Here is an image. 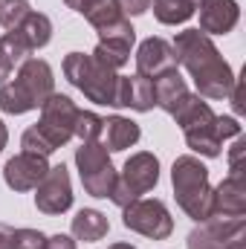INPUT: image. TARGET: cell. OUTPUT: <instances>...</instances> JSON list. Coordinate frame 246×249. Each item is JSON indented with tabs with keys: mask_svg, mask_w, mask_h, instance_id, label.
<instances>
[{
	"mask_svg": "<svg viewBox=\"0 0 246 249\" xmlns=\"http://www.w3.org/2000/svg\"><path fill=\"white\" fill-rule=\"evenodd\" d=\"M177 64H183L188 75L197 84V96L200 99H226L235 87V72L229 61L217 53V47L211 44V38L200 29H185L177 35V41L171 44Z\"/></svg>",
	"mask_w": 246,
	"mask_h": 249,
	"instance_id": "1",
	"label": "cell"
},
{
	"mask_svg": "<svg viewBox=\"0 0 246 249\" xmlns=\"http://www.w3.org/2000/svg\"><path fill=\"white\" fill-rule=\"evenodd\" d=\"M171 183H174V194H177V203L191 220H206L209 217V206H211V186H209V168L185 154L174 160V168H171Z\"/></svg>",
	"mask_w": 246,
	"mask_h": 249,
	"instance_id": "2",
	"label": "cell"
},
{
	"mask_svg": "<svg viewBox=\"0 0 246 249\" xmlns=\"http://www.w3.org/2000/svg\"><path fill=\"white\" fill-rule=\"evenodd\" d=\"M64 75L72 87H78L90 102L96 105H110L116 102V84H119V75L116 70L105 67L102 61H96L93 55H84V53H70L64 58Z\"/></svg>",
	"mask_w": 246,
	"mask_h": 249,
	"instance_id": "3",
	"label": "cell"
},
{
	"mask_svg": "<svg viewBox=\"0 0 246 249\" xmlns=\"http://www.w3.org/2000/svg\"><path fill=\"white\" fill-rule=\"evenodd\" d=\"M159 183V160L151 151H139L124 162L122 174L116 177V186L110 191V200L124 209L127 203L139 200L142 194H148L151 188Z\"/></svg>",
	"mask_w": 246,
	"mask_h": 249,
	"instance_id": "4",
	"label": "cell"
},
{
	"mask_svg": "<svg viewBox=\"0 0 246 249\" xmlns=\"http://www.w3.org/2000/svg\"><path fill=\"white\" fill-rule=\"evenodd\" d=\"M75 165H78V174H81V186L90 197H110L119 174L110 162L107 148L99 139L96 142H81V148H75Z\"/></svg>",
	"mask_w": 246,
	"mask_h": 249,
	"instance_id": "5",
	"label": "cell"
},
{
	"mask_svg": "<svg viewBox=\"0 0 246 249\" xmlns=\"http://www.w3.org/2000/svg\"><path fill=\"white\" fill-rule=\"evenodd\" d=\"M122 223L130 232H139L151 241H165L174 232V220L162 200H133L122 209Z\"/></svg>",
	"mask_w": 246,
	"mask_h": 249,
	"instance_id": "6",
	"label": "cell"
},
{
	"mask_svg": "<svg viewBox=\"0 0 246 249\" xmlns=\"http://www.w3.org/2000/svg\"><path fill=\"white\" fill-rule=\"evenodd\" d=\"M75 116H78V107L70 96H61V93H53L44 105H41V122H38V130L50 139V145L58 151L61 145L70 142L72 136V127H75Z\"/></svg>",
	"mask_w": 246,
	"mask_h": 249,
	"instance_id": "7",
	"label": "cell"
},
{
	"mask_svg": "<svg viewBox=\"0 0 246 249\" xmlns=\"http://www.w3.org/2000/svg\"><path fill=\"white\" fill-rule=\"evenodd\" d=\"M35 206L44 214H64L72 206V183L67 165H53L47 177L35 186Z\"/></svg>",
	"mask_w": 246,
	"mask_h": 249,
	"instance_id": "8",
	"label": "cell"
},
{
	"mask_svg": "<svg viewBox=\"0 0 246 249\" xmlns=\"http://www.w3.org/2000/svg\"><path fill=\"white\" fill-rule=\"evenodd\" d=\"M241 232H246L244 217H206L188 235L185 249H223L232 238H238Z\"/></svg>",
	"mask_w": 246,
	"mask_h": 249,
	"instance_id": "9",
	"label": "cell"
},
{
	"mask_svg": "<svg viewBox=\"0 0 246 249\" xmlns=\"http://www.w3.org/2000/svg\"><path fill=\"white\" fill-rule=\"evenodd\" d=\"M246 214V171L232 174L211 188V206H209V217H244Z\"/></svg>",
	"mask_w": 246,
	"mask_h": 249,
	"instance_id": "10",
	"label": "cell"
},
{
	"mask_svg": "<svg viewBox=\"0 0 246 249\" xmlns=\"http://www.w3.org/2000/svg\"><path fill=\"white\" fill-rule=\"evenodd\" d=\"M177 70V55H174V47L165 41V38H148L139 44L136 50V72L157 81L159 75Z\"/></svg>",
	"mask_w": 246,
	"mask_h": 249,
	"instance_id": "11",
	"label": "cell"
},
{
	"mask_svg": "<svg viewBox=\"0 0 246 249\" xmlns=\"http://www.w3.org/2000/svg\"><path fill=\"white\" fill-rule=\"evenodd\" d=\"M47 171H50L47 157H35V154H23L20 151L18 157H12L6 162L3 180H6V186L12 188V191H32L47 177Z\"/></svg>",
	"mask_w": 246,
	"mask_h": 249,
	"instance_id": "12",
	"label": "cell"
},
{
	"mask_svg": "<svg viewBox=\"0 0 246 249\" xmlns=\"http://www.w3.org/2000/svg\"><path fill=\"white\" fill-rule=\"evenodd\" d=\"M18 84L23 87V93L32 99L35 107H41L53 93H55V78H53V67L44 58H26L18 70Z\"/></svg>",
	"mask_w": 246,
	"mask_h": 249,
	"instance_id": "13",
	"label": "cell"
},
{
	"mask_svg": "<svg viewBox=\"0 0 246 249\" xmlns=\"http://www.w3.org/2000/svg\"><path fill=\"white\" fill-rule=\"evenodd\" d=\"M113 107H130L136 113H148L151 107H157V102H154V81L139 75V72L136 75H119Z\"/></svg>",
	"mask_w": 246,
	"mask_h": 249,
	"instance_id": "14",
	"label": "cell"
},
{
	"mask_svg": "<svg viewBox=\"0 0 246 249\" xmlns=\"http://www.w3.org/2000/svg\"><path fill=\"white\" fill-rule=\"evenodd\" d=\"M238 20H241L238 0H211L209 6L200 9V32L206 35H226L238 26Z\"/></svg>",
	"mask_w": 246,
	"mask_h": 249,
	"instance_id": "15",
	"label": "cell"
},
{
	"mask_svg": "<svg viewBox=\"0 0 246 249\" xmlns=\"http://www.w3.org/2000/svg\"><path fill=\"white\" fill-rule=\"evenodd\" d=\"M185 96H188V87H185V78L177 70H171V72H165V75H159V78L154 81V102H157V107H162L168 116L177 110V105L183 102Z\"/></svg>",
	"mask_w": 246,
	"mask_h": 249,
	"instance_id": "16",
	"label": "cell"
},
{
	"mask_svg": "<svg viewBox=\"0 0 246 249\" xmlns=\"http://www.w3.org/2000/svg\"><path fill=\"white\" fill-rule=\"evenodd\" d=\"M102 136H105L102 145H105L107 151H127L130 145L139 142L142 130H139L136 122H130V119H124V116H110V119H105Z\"/></svg>",
	"mask_w": 246,
	"mask_h": 249,
	"instance_id": "17",
	"label": "cell"
},
{
	"mask_svg": "<svg viewBox=\"0 0 246 249\" xmlns=\"http://www.w3.org/2000/svg\"><path fill=\"white\" fill-rule=\"evenodd\" d=\"M110 232V223L102 212L96 209H81L75 217H72V235L75 241H84V244H96L102 241L105 235Z\"/></svg>",
	"mask_w": 246,
	"mask_h": 249,
	"instance_id": "18",
	"label": "cell"
},
{
	"mask_svg": "<svg viewBox=\"0 0 246 249\" xmlns=\"http://www.w3.org/2000/svg\"><path fill=\"white\" fill-rule=\"evenodd\" d=\"M20 35L26 38L29 50H41V47H47L50 38H53V20H50L47 15H41V12H29L26 20L20 23Z\"/></svg>",
	"mask_w": 246,
	"mask_h": 249,
	"instance_id": "19",
	"label": "cell"
},
{
	"mask_svg": "<svg viewBox=\"0 0 246 249\" xmlns=\"http://www.w3.org/2000/svg\"><path fill=\"white\" fill-rule=\"evenodd\" d=\"M0 110H3V113H9V116H20V113L35 110L32 99L23 93V87L18 84V78H12V81H3V84H0Z\"/></svg>",
	"mask_w": 246,
	"mask_h": 249,
	"instance_id": "20",
	"label": "cell"
},
{
	"mask_svg": "<svg viewBox=\"0 0 246 249\" xmlns=\"http://www.w3.org/2000/svg\"><path fill=\"white\" fill-rule=\"evenodd\" d=\"M217 122V119H214ZM214 122L206 124V127H197V130H188L185 133V142L191 151L203 154V157H220V148H223V139L217 136L214 130Z\"/></svg>",
	"mask_w": 246,
	"mask_h": 249,
	"instance_id": "21",
	"label": "cell"
},
{
	"mask_svg": "<svg viewBox=\"0 0 246 249\" xmlns=\"http://www.w3.org/2000/svg\"><path fill=\"white\" fill-rule=\"evenodd\" d=\"M96 32H99V44H107V47H116V50H127V53L133 50L136 32H133V26H130L127 18L105 26V29H96Z\"/></svg>",
	"mask_w": 246,
	"mask_h": 249,
	"instance_id": "22",
	"label": "cell"
},
{
	"mask_svg": "<svg viewBox=\"0 0 246 249\" xmlns=\"http://www.w3.org/2000/svg\"><path fill=\"white\" fill-rule=\"evenodd\" d=\"M84 18L93 23V29H105V26L122 20L124 12L119 9V0H93V3L84 9Z\"/></svg>",
	"mask_w": 246,
	"mask_h": 249,
	"instance_id": "23",
	"label": "cell"
},
{
	"mask_svg": "<svg viewBox=\"0 0 246 249\" xmlns=\"http://www.w3.org/2000/svg\"><path fill=\"white\" fill-rule=\"evenodd\" d=\"M151 3H154V15H157V20L165 23V26L185 23V20L194 15V9H191L188 0H151Z\"/></svg>",
	"mask_w": 246,
	"mask_h": 249,
	"instance_id": "24",
	"label": "cell"
},
{
	"mask_svg": "<svg viewBox=\"0 0 246 249\" xmlns=\"http://www.w3.org/2000/svg\"><path fill=\"white\" fill-rule=\"evenodd\" d=\"M0 53H3V58L12 64H23L26 61V55L32 53L29 50V44H26V38L20 35V29H12V32H6L3 38H0Z\"/></svg>",
	"mask_w": 246,
	"mask_h": 249,
	"instance_id": "25",
	"label": "cell"
},
{
	"mask_svg": "<svg viewBox=\"0 0 246 249\" xmlns=\"http://www.w3.org/2000/svg\"><path fill=\"white\" fill-rule=\"evenodd\" d=\"M29 0H0V26L3 29H20V23L29 15Z\"/></svg>",
	"mask_w": 246,
	"mask_h": 249,
	"instance_id": "26",
	"label": "cell"
},
{
	"mask_svg": "<svg viewBox=\"0 0 246 249\" xmlns=\"http://www.w3.org/2000/svg\"><path fill=\"white\" fill-rule=\"evenodd\" d=\"M102 127H105V119L102 116H96L90 110H78L72 136H78L81 142H96V139H102Z\"/></svg>",
	"mask_w": 246,
	"mask_h": 249,
	"instance_id": "27",
	"label": "cell"
},
{
	"mask_svg": "<svg viewBox=\"0 0 246 249\" xmlns=\"http://www.w3.org/2000/svg\"><path fill=\"white\" fill-rule=\"evenodd\" d=\"M20 145H23V154H35V157H50L55 148L50 145V139L38 130V124L26 127L23 136H20Z\"/></svg>",
	"mask_w": 246,
	"mask_h": 249,
	"instance_id": "28",
	"label": "cell"
},
{
	"mask_svg": "<svg viewBox=\"0 0 246 249\" xmlns=\"http://www.w3.org/2000/svg\"><path fill=\"white\" fill-rule=\"evenodd\" d=\"M96 61H102L105 67H110V70H119L124 64L130 61V53L127 50H116V47H107V44H96V50L90 53Z\"/></svg>",
	"mask_w": 246,
	"mask_h": 249,
	"instance_id": "29",
	"label": "cell"
},
{
	"mask_svg": "<svg viewBox=\"0 0 246 249\" xmlns=\"http://www.w3.org/2000/svg\"><path fill=\"white\" fill-rule=\"evenodd\" d=\"M47 235L41 229H15V249H44Z\"/></svg>",
	"mask_w": 246,
	"mask_h": 249,
	"instance_id": "30",
	"label": "cell"
},
{
	"mask_svg": "<svg viewBox=\"0 0 246 249\" xmlns=\"http://www.w3.org/2000/svg\"><path fill=\"white\" fill-rule=\"evenodd\" d=\"M244 154H246V139L238 136V142L232 145V154H229V171H232V174L246 171V168H244Z\"/></svg>",
	"mask_w": 246,
	"mask_h": 249,
	"instance_id": "31",
	"label": "cell"
},
{
	"mask_svg": "<svg viewBox=\"0 0 246 249\" xmlns=\"http://www.w3.org/2000/svg\"><path fill=\"white\" fill-rule=\"evenodd\" d=\"M214 130H217V136H220V139H229V136H241V124H238V119H232V116H217V122H214Z\"/></svg>",
	"mask_w": 246,
	"mask_h": 249,
	"instance_id": "32",
	"label": "cell"
},
{
	"mask_svg": "<svg viewBox=\"0 0 246 249\" xmlns=\"http://www.w3.org/2000/svg\"><path fill=\"white\" fill-rule=\"evenodd\" d=\"M119 9L124 12V18H136V15H145L151 9V0H119Z\"/></svg>",
	"mask_w": 246,
	"mask_h": 249,
	"instance_id": "33",
	"label": "cell"
},
{
	"mask_svg": "<svg viewBox=\"0 0 246 249\" xmlns=\"http://www.w3.org/2000/svg\"><path fill=\"white\" fill-rule=\"evenodd\" d=\"M44 249H75V241L67 238V235H53V238H47Z\"/></svg>",
	"mask_w": 246,
	"mask_h": 249,
	"instance_id": "34",
	"label": "cell"
},
{
	"mask_svg": "<svg viewBox=\"0 0 246 249\" xmlns=\"http://www.w3.org/2000/svg\"><path fill=\"white\" fill-rule=\"evenodd\" d=\"M0 249H15V226L0 223Z\"/></svg>",
	"mask_w": 246,
	"mask_h": 249,
	"instance_id": "35",
	"label": "cell"
},
{
	"mask_svg": "<svg viewBox=\"0 0 246 249\" xmlns=\"http://www.w3.org/2000/svg\"><path fill=\"white\" fill-rule=\"evenodd\" d=\"M232 107L235 113H244V87H241V78H235V87H232Z\"/></svg>",
	"mask_w": 246,
	"mask_h": 249,
	"instance_id": "36",
	"label": "cell"
},
{
	"mask_svg": "<svg viewBox=\"0 0 246 249\" xmlns=\"http://www.w3.org/2000/svg\"><path fill=\"white\" fill-rule=\"evenodd\" d=\"M64 3H67V6H70L72 12H78V15H84V9H87V6H90L93 0H64Z\"/></svg>",
	"mask_w": 246,
	"mask_h": 249,
	"instance_id": "37",
	"label": "cell"
},
{
	"mask_svg": "<svg viewBox=\"0 0 246 249\" xmlns=\"http://www.w3.org/2000/svg\"><path fill=\"white\" fill-rule=\"evenodd\" d=\"M12 70H15V67L6 61V58H3V53H0V84H3V81H6V78L12 75Z\"/></svg>",
	"mask_w": 246,
	"mask_h": 249,
	"instance_id": "38",
	"label": "cell"
},
{
	"mask_svg": "<svg viewBox=\"0 0 246 249\" xmlns=\"http://www.w3.org/2000/svg\"><path fill=\"white\" fill-rule=\"evenodd\" d=\"M223 249H246V238H244V232H241L238 238H232V241H229V244H226Z\"/></svg>",
	"mask_w": 246,
	"mask_h": 249,
	"instance_id": "39",
	"label": "cell"
},
{
	"mask_svg": "<svg viewBox=\"0 0 246 249\" xmlns=\"http://www.w3.org/2000/svg\"><path fill=\"white\" fill-rule=\"evenodd\" d=\"M6 142H9V130H6V124L0 122V151L6 148Z\"/></svg>",
	"mask_w": 246,
	"mask_h": 249,
	"instance_id": "40",
	"label": "cell"
},
{
	"mask_svg": "<svg viewBox=\"0 0 246 249\" xmlns=\"http://www.w3.org/2000/svg\"><path fill=\"white\" fill-rule=\"evenodd\" d=\"M188 3H191V9H203V6H209L211 0H188Z\"/></svg>",
	"mask_w": 246,
	"mask_h": 249,
	"instance_id": "41",
	"label": "cell"
},
{
	"mask_svg": "<svg viewBox=\"0 0 246 249\" xmlns=\"http://www.w3.org/2000/svg\"><path fill=\"white\" fill-rule=\"evenodd\" d=\"M107 249H136L133 244H113V247H107Z\"/></svg>",
	"mask_w": 246,
	"mask_h": 249,
	"instance_id": "42",
	"label": "cell"
}]
</instances>
